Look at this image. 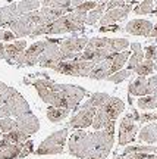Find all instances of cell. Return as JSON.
Instances as JSON below:
<instances>
[{
  "label": "cell",
  "instance_id": "obj_1",
  "mask_svg": "<svg viewBox=\"0 0 157 159\" xmlns=\"http://www.w3.org/2000/svg\"><path fill=\"white\" fill-rule=\"evenodd\" d=\"M113 133H115V124L94 133L76 130L68 143L69 153L81 159H106L115 142Z\"/></svg>",
  "mask_w": 157,
  "mask_h": 159
},
{
  "label": "cell",
  "instance_id": "obj_2",
  "mask_svg": "<svg viewBox=\"0 0 157 159\" xmlns=\"http://www.w3.org/2000/svg\"><path fill=\"white\" fill-rule=\"evenodd\" d=\"M87 16H88L87 12H78L73 9L72 12H69L66 15L60 16L59 19H56L55 22L38 25L34 30L31 39H35L38 35L44 34H65V33L82 31L84 25L87 24Z\"/></svg>",
  "mask_w": 157,
  "mask_h": 159
},
{
  "label": "cell",
  "instance_id": "obj_3",
  "mask_svg": "<svg viewBox=\"0 0 157 159\" xmlns=\"http://www.w3.org/2000/svg\"><path fill=\"white\" fill-rule=\"evenodd\" d=\"M57 106L56 108H66L69 111L78 108L81 100L87 96V90L73 84H57Z\"/></svg>",
  "mask_w": 157,
  "mask_h": 159
},
{
  "label": "cell",
  "instance_id": "obj_4",
  "mask_svg": "<svg viewBox=\"0 0 157 159\" xmlns=\"http://www.w3.org/2000/svg\"><path fill=\"white\" fill-rule=\"evenodd\" d=\"M82 53V52H81ZM81 53L75 59L71 61H62L55 66V72L63 75H71V77H90L91 71L94 69V66L97 65L93 61H85L81 57Z\"/></svg>",
  "mask_w": 157,
  "mask_h": 159
},
{
  "label": "cell",
  "instance_id": "obj_5",
  "mask_svg": "<svg viewBox=\"0 0 157 159\" xmlns=\"http://www.w3.org/2000/svg\"><path fill=\"white\" fill-rule=\"evenodd\" d=\"M38 25H43L41 13H40V11H33L25 13V15H21L15 21H12L7 25V28L11 30L12 33H15L16 37H31L34 30Z\"/></svg>",
  "mask_w": 157,
  "mask_h": 159
},
{
  "label": "cell",
  "instance_id": "obj_6",
  "mask_svg": "<svg viewBox=\"0 0 157 159\" xmlns=\"http://www.w3.org/2000/svg\"><path fill=\"white\" fill-rule=\"evenodd\" d=\"M29 112H31V109H29L28 102L15 89H12L11 94L7 96L5 103L0 105V118H11V116L18 118V116H22Z\"/></svg>",
  "mask_w": 157,
  "mask_h": 159
},
{
  "label": "cell",
  "instance_id": "obj_7",
  "mask_svg": "<svg viewBox=\"0 0 157 159\" xmlns=\"http://www.w3.org/2000/svg\"><path fill=\"white\" fill-rule=\"evenodd\" d=\"M25 84H33L38 93L40 99L50 106H57V90L56 83L50 78H37V80H25Z\"/></svg>",
  "mask_w": 157,
  "mask_h": 159
},
{
  "label": "cell",
  "instance_id": "obj_8",
  "mask_svg": "<svg viewBox=\"0 0 157 159\" xmlns=\"http://www.w3.org/2000/svg\"><path fill=\"white\" fill-rule=\"evenodd\" d=\"M68 139V128L59 130L46 139L35 150L37 155H59L63 152V146Z\"/></svg>",
  "mask_w": 157,
  "mask_h": 159
},
{
  "label": "cell",
  "instance_id": "obj_9",
  "mask_svg": "<svg viewBox=\"0 0 157 159\" xmlns=\"http://www.w3.org/2000/svg\"><path fill=\"white\" fill-rule=\"evenodd\" d=\"M33 153V142L11 143L7 140H0V159H22Z\"/></svg>",
  "mask_w": 157,
  "mask_h": 159
},
{
  "label": "cell",
  "instance_id": "obj_10",
  "mask_svg": "<svg viewBox=\"0 0 157 159\" xmlns=\"http://www.w3.org/2000/svg\"><path fill=\"white\" fill-rule=\"evenodd\" d=\"M137 122H140V115L135 111L132 114H126L122 118L120 125H119V144L120 146H125L135 140V137L138 134Z\"/></svg>",
  "mask_w": 157,
  "mask_h": 159
},
{
  "label": "cell",
  "instance_id": "obj_11",
  "mask_svg": "<svg viewBox=\"0 0 157 159\" xmlns=\"http://www.w3.org/2000/svg\"><path fill=\"white\" fill-rule=\"evenodd\" d=\"M62 50H60V40L57 39H47V46H46L44 52L40 56L38 65L43 68H50L55 69L59 62H62Z\"/></svg>",
  "mask_w": 157,
  "mask_h": 159
},
{
  "label": "cell",
  "instance_id": "obj_12",
  "mask_svg": "<svg viewBox=\"0 0 157 159\" xmlns=\"http://www.w3.org/2000/svg\"><path fill=\"white\" fill-rule=\"evenodd\" d=\"M90 40L87 37H69L60 40V50H62L63 61L75 59L81 52H84Z\"/></svg>",
  "mask_w": 157,
  "mask_h": 159
},
{
  "label": "cell",
  "instance_id": "obj_13",
  "mask_svg": "<svg viewBox=\"0 0 157 159\" xmlns=\"http://www.w3.org/2000/svg\"><path fill=\"white\" fill-rule=\"evenodd\" d=\"M46 46H47V40L35 41L34 44L27 47V50L19 56V59L16 61V65H19V66H33V65H37L40 62V56L44 52Z\"/></svg>",
  "mask_w": 157,
  "mask_h": 159
},
{
  "label": "cell",
  "instance_id": "obj_14",
  "mask_svg": "<svg viewBox=\"0 0 157 159\" xmlns=\"http://www.w3.org/2000/svg\"><path fill=\"white\" fill-rule=\"evenodd\" d=\"M95 114H97V108H91V106L82 105V106L79 108L78 112L71 118L69 127H71V128H75V130H84L87 127L93 125Z\"/></svg>",
  "mask_w": 157,
  "mask_h": 159
},
{
  "label": "cell",
  "instance_id": "obj_15",
  "mask_svg": "<svg viewBox=\"0 0 157 159\" xmlns=\"http://www.w3.org/2000/svg\"><path fill=\"white\" fill-rule=\"evenodd\" d=\"M134 3V2H132ZM132 3L122 6V7H113V9H107L106 13L103 15L100 19V27H106V25H112V24L118 22L120 19H124L129 15V12L132 11Z\"/></svg>",
  "mask_w": 157,
  "mask_h": 159
},
{
  "label": "cell",
  "instance_id": "obj_16",
  "mask_svg": "<svg viewBox=\"0 0 157 159\" xmlns=\"http://www.w3.org/2000/svg\"><path fill=\"white\" fill-rule=\"evenodd\" d=\"M153 28H154V25H153L150 21H147V19H132V21H129V22L125 25L124 30L132 35L150 37Z\"/></svg>",
  "mask_w": 157,
  "mask_h": 159
},
{
  "label": "cell",
  "instance_id": "obj_17",
  "mask_svg": "<svg viewBox=\"0 0 157 159\" xmlns=\"http://www.w3.org/2000/svg\"><path fill=\"white\" fill-rule=\"evenodd\" d=\"M15 121H16V128L18 130L27 133L28 136L35 134V133L40 130V121L33 112L25 114V115H22V116H18Z\"/></svg>",
  "mask_w": 157,
  "mask_h": 159
},
{
  "label": "cell",
  "instance_id": "obj_18",
  "mask_svg": "<svg viewBox=\"0 0 157 159\" xmlns=\"http://www.w3.org/2000/svg\"><path fill=\"white\" fill-rule=\"evenodd\" d=\"M98 109H101L110 121H116V118L125 111V103L118 97H110L106 105H103Z\"/></svg>",
  "mask_w": 157,
  "mask_h": 159
},
{
  "label": "cell",
  "instance_id": "obj_19",
  "mask_svg": "<svg viewBox=\"0 0 157 159\" xmlns=\"http://www.w3.org/2000/svg\"><path fill=\"white\" fill-rule=\"evenodd\" d=\"M27 50V41L25 40H15L6 44V61L11 63H16L19 56Z\"/></svg>",
  "mask_w": 157,
  "mask_h": 159
},
{
  "label": "cell",
  "instance_id": "obj_20",
  "mask_svg": "<svg viewBox=\"0 0 157 159\" xmlns=\"http://www.w3.org/2000/svg\"><path fill=\"white\" fill-rule=\"evenodd\" d=\"M128 91L129 94H132V96H138V97L148 96L150 94V87H148L147 77H138L134 81H131L128 85Z\"/></svg>",
  "mask_w": 157,
  "mask_h": 159
},
{
  "label": "cell",
  "instance_id": "obj_21",
  "mask_svg": "<svg viewBox=\"0 0 157 159\" xmlns=\"http://www.w3.org/2000/svg\"><path fill=\"white\" fill-rule=\"evenodd\" d=\"M110 57H107V59H104L103 62L97 63V65L94 66V69L91 71V74H90L88 78H91V80H107L109 78V77L113 74L112 59H110Z\"/></svg>",
  "mask_w": 157,
  "mask_h": 159
},
{
  "label": "cell",
  "instance_id": "obj_22",
  "mask_svg": "<svg viewBox=\"0 0 157 159\" xmlns=\"http://www.w3.org/2000/svg\"><path fill=\"white\" fill-rule=\"evenodd\" d=\"M16 18H19L18 3H11V5L0 7V27H7Z\"/></svg>",
  "mask_w": 157,
  "mask_h": 159
},
{
  "label": "cell",
  "instance_id": "obj_23",
  "mask_svg": "<svg viewBox=\"0 0 157 159\" xmlns=\"http://www.w3.org/2000/svg\"><path fill=\"white\" fill-rule=\"evenodd\" d=\"M129 47L132 49V55H131V57H129V61H128V69L134 71L142 61H146V52L142 50L140 43H131Z\"/></svg>",
  "mask_w": 157,
  "mask_h": 159
},
{
  "label": "cell",
  "instance_id": "obj_24",
  "mask_svg": "<svg viewBox=\"0 0 157 159\" xmlns=\"http://www.w3.org/2000/svg\"><path fill=\"white\" fill-rule=\"evenodd\" d=\"M138 140L146 143H156L157 142V124H148L142 127L138 134Z\"/></svg>",
  "mask_w": 157,
  "mask_h": 159
},
{
  "label": "cell",
  "instance_id": "obj_25",
  "mask_svg": "<svg viewBox=\"0 0 157 159\" xmlns=\"http://www.w3.org/2000/svg\"><path fill=\"white\" fill-rule=\"evenodd\" d=\"M129 57H131V52H128V50H124V52H120V53H115V55H112L110 59H112V71H113V74L124 68L125 63H128Z\"/></svg>",
  "mask_w": 157,
  "mask_h": 159
},
{
  "label": "cell",
  "instance_id": "obj_26",
  "mask_svg": "<svg viewBox=\"0 0 157 159\" xmlns=\"http://www.w3.org/2000/svg\"><path fill=\"white\" fill-rule=\"evenodd\" d=\"M106 11H107V3L100 2V3L95 6L93 11L88 12V16H87V24H88V25H94L95 22H98L101 18H103V15L106 13Z\"/></svg>",
  "mask_w": 157,
  "mask_h": 159
},
{
  "label": "cell",
  "instance_id": "obj_27",
  "mask_svg": "<svg viewBox=\"0 0 157 159\" xmlns=\"http://www.w3.org/2000/svg\"><path fill=\"white\" fill-rule=\"evenodd\" d=\"M2 139H3V140H7V142H11V143H16V144H19V143L28 142L29 136L27 134V133H24V131L15 128V130L9 131V133L2 134Z\"/></svg>",
  "mask_w": 157,
  "mask_h": 159
},
{
  "label": "cell",
  "instance_id": "obj_28",
  "mask_svg": "<svg viewBox=\"0 0 157 159\" xmlns=\"http://www.w3.org/2000/svg\"><path fill=\"white\" fill-rule=\"evenodd\" d=\"M69 109L66 108H56V106H49L47 108V118L51 122H60L69 115Z\"/></svg>",
  "mask_w": 157,
  "mask_h": 159
},
{
  "label": "cell",
  "instance_id": "obj_29",
  "mask_svg": "<svg viewBox=\"0 0 157 159\" xmlns=\"http://www.w3.org/2000/svg\"><path fill=\"white\" fill-rule=\"evenodd\" d=\"M112 96H109L107 93H93L90 96V99L84 103L87 106H91V108H101L103 105H106L107 100L110 99Z\"/></svg>",
  "mask_w": 157,
  "mask_h": 159
},
{
  "label": "cell",
  "instance_id": "obj_30",
  "mask_svg": "<svg viewBox=\"0 0 157 159\" xmlns=\"http://www.w3.org/2000/svg\"><path fill=\"white\" fill-rule=\"evenodd\" d=\"M40 6H41V0H21L18 3V13L21 16V15H25L28 12L38 11Z\"/></svg>",
  "mask_w": 157,
  "mask_h": 159
},
{
  "label": "cell",
  "instance_id": "obj_31",
  "mask_svg": "<svg viewBox=\"0 0 157 159\" xmlns=\"http://www.w3.org/2000/svg\"><path fill=\"white\" fill-rule=\"evenodd\" d=\"M138 108L142 111H150V109L157 108V96L156 94H148V96H142L138 99Z\"/></svg>",
  "mask_w": 157,
  "mask_h": 159
},
{
  "label": "cell",
  "instance_id": "obj_32",
  "mask_svg": "<svg viewBox=\"0 0 157 159\" xmlns=\"http://www.w3.org/2000/svg\"><path fill=\"white\" fill-rule=\"evenodd\" d=\"M153 71H154V61H150V59L142 61V62L134 69V72L138 75V77H147V75L153 74Z\"/></svg>",
  "mask_w": 157,
  "mask_h": 159
},
{
  "label": "cell",
  "instance_id": "obj_33",
  "mask_svg": "<svg viewBox=\"0 0 157 159\" xmlns=\"http://www.w3.org/2000/svg\"><path fill=\"white\" fill-rule=\"evenodd\" d=\"M154 11V0H142L138 6L134 7L135 15H147V13H153Z\"/></svg>",
  "mask_w": 157,
  "mask_h": 159
},
{
  "label": "cell",
  "instance_id": "obj_34",
  "mask_svg": "<svg viewBox=\"0 0 157 159\" xmlns=\"http://www.w3.org/2000/svg\"><path fill=\"white\" fill-rule=\"evenodd\" d=\"M132 69H120V71H118V72H115V74H112L109 78H107V81H110V83H115V84H119V83H122V81H125L126 78H129L131 75H132Z\"/></svg>",
  "mask_w": 157,
  "mask_h": 159
},
{
  "label": "cell",
  "instance_id": "obj_35",
  "mask_svg": "<svg viewBox=\"0 0 157 159\" xmlns=\"http://www.w3.org/2000/svg\"><path fill=\"white\" fill-rule=\"evenodd\" d=\"M41 6L68 9V7H72V0H41Z\"/></svg>",
  "mask_w": 157,
  "mask_h": 159
},
{
  "label": "cell",
  "instance_id": "obj_36",
  "mask_svg": "<svg viewBox=\"0 0 157 159\" xmlns=\"http://www.w3.org/2000/svg\"><path fill=\"white\" fill-rule=\"evenodd\" d=\"M156 146H128L124 150V155L132 153V152H142V153H156Z\"/></svg>",
  "mask_w": 157,
  "mask_h": 159
},
{
  "label": "cell",
  "instance_id": "obj_37",
  "mask_svg": "<svg viewBox=\"0 0 157 159\" xmlns=\"http://www.w3.org/2000/svg\"><path fill=\"white\" fill-rule=\"evenodd\" d=\"M16 128V121L12 118H0V133L5 134Z\"/></svg>",
  "mask_w": 157,
  "mask_h": 159
},
{
  "label": "cell",
  "instance_id": "obj_38",
  "mask_svg": "<svg viewBox=\"0 0 157 159\" xmlns=\"http://www.w3.org/2000/svg\"><path fill=\"white\" fill-rule=\"evenodd\" d=\"M98 5V2H95V0H87V2H84V3H81L79 6H76V7H73L75 11H78V12H88L93 11L95 6Z\"/></svg>",
  "mask_w": 157,
  "mask_h": 159
},
{
  "label": "cell",
  "instance_id": "obj_39",
  "mask_svg": "<svg viewBox=\"0 0 157 159\" xmlns=\"http://www.w3.org/2000/svg\"><path fill=\"white\" fill-rule=\"evenodd\" d=\"M18 37L15 35V33H12L11 30H3L0 28V41H6V43H12L15 41Z\"/></svg>",
  "mask_w": 157,
  "mask_h": 159
},
{
  "label": "cell",
  "instance_id": "obj_40",
  "mask_svg": "<svg viewBox=\"0 0 157 159\" xmlns=\"http://www.w3.org/2000/svg\"><path fill=\"white\" fill-rule=\"evenodd\" d=\"M12 89H13V87H9V85H6L5 83L0 81V105L5 103V100L7 99V96L11 94Z\"/></svg>",
  "mask_w": 157,
  "mask_h": 159
},
{
  "label": "cell",
  "instance_id": "obj_41",
  "mask_svg": "<svg viewBox=\"0 0 157 159\" xmlns=\"http://www.w3.org/2000/svg\"><path fill=\"white\" fill-rule=\"evenodd\" d=\"M146 59L156 61L157 59V46H148L146 49Z\"/></svg>",
  "mask_w": 157,
  "mask_h": 159
},
{
  "label": "cell",
  "instance_id": "obj_42",
  "mask_svg": "<svg viewBox=\"0 0 157 159\" xmlns=\"http://www.w3.org/2000/svg\"><path fill=\"white\" fill-rule=\"evenodd\" d=\"M151 153H142V152H132V153L125 155L126 159H147Z\"/></svg>",
  "mask_w": 157,
  "mask_h": 159
},
{
  "label": "cell",
  "instance_id": "obj_43",
  "mask_svg": "<svg viewBox=\"0 0 157 159\" xmlns=\"http://www.w3.org/2000/svg\"><path fill=\"white\" fill-rule=\"evenodd\" d=\"M156 119H157V112H154V114L146 112V114L140 115V122H150V121H156Z\"/></svg>",
  "mask_w": 157,
  "mask_h": 159
},
{
  "label": "cell",
  "instance_id": "obj_44",
  "mask_svg": "<svg viewBox=\"0 0 157 159\" xmlns=\"http://www.w3.org/2000/svg\"><path fill=\"white\" fill-rule=\"evenodd\" d=\"M122 27H119V25H115V24H112V25H106V27H100V31L101 33H109V31H112V33H115V31H122Z\"/></svg>",
  "mask_w": 157,
  "mask_h": 159
},
{
  "label": "cell",
  "instance_id": "obj_45",
  "mask_svg": "<svg viewBox=\"0 0 157 159\" xmlns=\"http://www.w3.org/2000/svg\"><path fill=\"white\" fill-rule=\"evenodd\" d=\"M148 87H150V94H154V90L157 87V75H153L148 78Z\"/></svg>",
  "mask_w": 157,
  "mask_h": 159
},
{
  "label": "cell",
  "instance_id": "obj_46",
  "mask_svg": "<svg viewBox=\"0 0 157 159\" xmlns=\"http://www.w3.org/2000/svg\"><path fill=\"white\" fill-rule=\"evenodd\" d=\"M0 59L6 61V44H3L2 41H0Z\"/></svg>",
  "mask_w": 157,
  "mask_h": 159
},
{
  "label": "cell",
  "instance_id": "obj_47",
  "mask_svg": "<svg viewBox=\"0 0 157 159\" xmlns=\"http://www.w3.org/2000/svg\"><path fill=\"white\" fill-rule=\"evenodd\" d=\"M150 37H153V39H157V24L154 25V28H153L151 35H150Z\"/></svg>",
  "mask_w": 157,
  "mask_h": 159
},
{
  "label": "cell",
  "instance_id": "obj_48",
  "mask_svg": "<svg viewBox=\"0 0 157 159\" xmlns=\"http://www.w3.org/2000/svg\"><path fill=\"white\" fill-rule=\"evenodd\" d=\"M147 159H157V156H156V155H150Z\"/></svg>",
  "mask_w": 157,
  "mask_h": 159
},
{
  "label": "cell",
  "instance_id": "obj_49",
  "mask_svg": "<svg viewBox=\"0 0 157 159\" xmlns=\"http://www.w3.org/2000/svg\"><path fill=\"white\" fill-rule=\"evenodd\" d=\"M154 71H157V59L154 61Z\"/></svg>",
  "mask_w": 157,
  "mask_h": 159
},
{
  "label": "cell",
  "instance_id": "obj_50",
  "mask_svg": "<svg viewBox=\"0 0 157 159\" xmlns=\"http://www.w3.org/2000/svg\"><path fill=\"white\" fill-rule=\"evenodd\" d=\"M153 15H154V16H157V7L154 9V11H153Z\"/></svg>",
  "mask_w": 157,
  "mask_h": 159
},
{
  "label": "cell",
  "instance_id": "obj_51",
  "mask_svg": "<svg viewBox=\"0 0 157 159\" xmlns=\"http://www.w3.org/2000/svg\"><path fill=\"white\" fill-rule=\"evenodd\" d=\"M103 3H109V2H112V0H101Z\"/></svg>",
  "mask_w": 157,
  "mask_h": 159
},
{
  "label": "cell",
  "instance_id": "obj_52",
  "mask_svg": "<svg viewBox=\"0 0 157 159\" xmlns=\"http://www.w3.org/2000/svg\"><path fill=\"white\" fill-rule=\"evenodd\" d=\"M154 94H156V96H157V87H156V90H154Z\"/></svg>",
  "mask_w": 157,
  "mask_h": 159
},
{
  "label": "cell",
  "instance_id": "obj_53",
  "mask_svg": "<svg viewBox=\"0 0 157 159\" xmlns=\"http://www.w3.org/2000/svg\"><path fill=\"white\" fill-rule=\"evenodd\" d=\"M115 159H124V158H122V156H118V158H115Z\"/></svg>",
  "mask_w": 157,
  "mask_h": 159
},
{
  "label": "cell",
  "instance_id": "obj_54",
  "mask_svg": "<svg viewBox=\"0 0 157 159\" xmlns=\"http://www.w3.org/2000/svg\"><path fill=\"white\" fill-rule=\"evenodd\" d=\"M84 2H87V0H84ZM95 2H98V3H100V2H101V0H95Z\"/></svg>",
  "mask_w": 157,
  "mask_h": 159
},
{
  "label": "cell",
  "instance_id": "obj_55",
  "mask_svg": "<svg viewBox=\"0 0 157 159\" xmlns=\"http://www.w3.org/2000/svg\"><path fill=\"white\" fill-rule=\"evenodd\" d=\"M154 5H156V6H157V0H154Z\"/></svg>",
  "mask_w": 157,
  "mask_h": 159
},
{
  "label": "cell",
  "instance_id": "obj_56",
  "mask_svg": "<svg viewBox=\"0 0 157 159\" xmlns=\"http://www.w3.org/2000/svg\"><path fill=\"white\" fill-rule=\"evenodd\" d=\"M154 155H156V156H157V149H156V153H154Z\"/></svg>",
  "mask_w": 157,
  "mask_h": 159
},
{
  "label": "cell",
  "instance_id": "obj_57",
  "mask_svg": "<svg viewBox=\"0 0 157 159\" xmlns=\"http://www.w3.org/2000/svg\"><path fill=\"white\" fill-rule=\"evenodd\" d=\"M134 2H138V0H134ZM141 2H142V0H141Z\"/></svg>",
  "mask_w": 157,
  "mask_h": 159
}]
</instances>
